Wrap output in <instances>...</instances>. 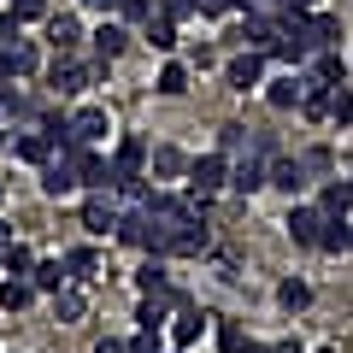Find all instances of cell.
<instances>
[{
	"instance_id": "52a82bcc",
	"label": "cell",
	"mask_w": 353,
	"mask_h": 353,
	"mask_svg": "<svg viewBox=\"0 0 353 353\" xmlns=\"http://www.w3.org/2000/svg\"><path fill=\"white\" fill-rule=\"evenodd\" d=\"M271 183V159L265 153H241V159H230V189L236 194H253Z\"/></svg>"
},
{
	"instance_id": "7bdbcfd3",
	"label": "cell",
	"mask_w": 353,
	"mask_h": 353,
	"mask_svg": "<svg viewBox=\"0 0 353 353\" xmlns=\"http://www.w3.org/2000/svg\"><path fill=\"white\" fill-rule=\"evenodd\" d=\"M94 353H130V341H112V336H106V341H101Z\"/></svg>"
},
{
	"instance_id": "8d00e7d4",
	"label": "cell",
	"mask_w": 353,
	"mask_h": 353,
	"mask_svg": "<svg viewBox=\"0 0 353 353\" xmlns=\"http://www.w3.org/2000/svg\"><path fill=\"white\" fill-rule=\"evenodd\" d=\"M224 12H248V0H201V18H224Z\"/></svg>"
},
{
	"instance_id": "8992f818",
	"label": "cell",
	"mask_w": 353,
	"mask_h": 353,
	"mask_svg": "<svg viewBox=\"0 0 353 353\" xmlns=\"http://www.w3.org/2000/svg\"><path fill=\"white\" fill-rule=\"evenodd\" d=\"M118 218H124V206L112 201V189H101V194H88V201H83V230H88V236H112Z\"/></svg>"
},
{
	"instance_id": "681fc988",
	"label": "cell",
	"mask_w": 353,
	"mask_h": 353,
	"mask_svg": "<svg viewBox=\"0 0 353 353\" xmlns=\"http://www.w3.org/2000/svg\"><path fill=\"white\" fill-rule=\"evenodd\" d=\"M0 148H6V118H0Z\"/></svg>"
},
{
	"instance_id": "ab89813d",
	"label": "cell",
	"mask_w": 353,
	"mask_h": 353,
	"mask_svg": "<svg viewBox=\"0 0 353 353\" xmlns=\"http://www.w3.org/2000/svg\"><path fill=\"white\" fill-rule=\"evenodd\" d=\"M301 159H306V171H312V176H330V165H336V159H330V148H312V153H301Z\"/></svg>"
},
{
	"instance_id": "db71d44e",
	"label": "cell",
	"mask_w": 353,
	"mask_h": 353,
	"mask_svg": "<svg viewBox=\"0 0 353 353\" xmlns=\"http://www.w3.org/2000/svg\"><path fill=\"white\" fill-rule=\"evenodd\" d=\"M171 353H183V347H171Z\"/></svg>"
},
{
	"instance_id": "7402d4cb",
	"label": "cell",
	"mask_w": 353,
	"mask_h": 353,
	"mask_svg": "<svg viewBox=\"0 0 353 353\" xmlns=\"http://www.w3.org/2000/svg\"><path fill=\"white\" fill-rule=\"evenodd\" d=\"M36 294H41V289H36L30 277H6V283H0V306H6V312H24Z\"/></svg>"
},
{
	"instance_id": "ffe728a7",
	"label": "cell",
	"mask_w": 353,
	"mask_h": 353,
	"mask_svg": "<svg viewBox=\"0 0 353 353\" xmlns=\"http://www.w3.org/2000/svg\"><path fill=\"white\" fill-rule=\"evenodd\" d=\"M318 212H324V218H347V212H353V189L330 176V183H324V194H318Z\"/></svg>"
},
{
	"instance_id": "83f0119b",
	"label": "cell",
	"mask_w": 353,
	"mask_h": 353,
	"mask_svg": "<svg viewBox=\"0 0 353 353\" xmlns=\"http://www.w3.org/2000/svg\"><path fill=\"white\" fill-rule=\"evenodd\" d=\"M277 306L283 312H306V306H312V283H301V277L277 283Z\"/></svg>"
},
{
	"instance_id": "b9f144b4",
	"label": "cell",
	"mask_w": 353,
	"mask_h": 353,
	"mask_svg": "<svg viewBox=\"0 0 353 353\" xmlns=\"http://www.w3.org/2000/svg\"><path fill=\"white\" fill-rule=\"evenodd\" d=\"M18 106H24V94H18V88H6V83H0V118H6V112H18Z\"/></svg>"
},
{
	"instance_id": "4dcf8cb0",
	"label": "cell",
	"mask_w": 353,
	"mask_h": 353,
	"mask_svg": "<svg viewBox=\"0 0 353 353\" xmlns=\"http://www.w3.org/2000/svg\"><path fill=\"white\" fill-rule=\"evenodd\" d=\"M0 271H12V277H30V271H36V253H30L24 241H12V248L0 253Z\"/></svg>"
},
{
	"instance_id": "74e56055",
	"label": "cell",
	"mask_w": 353,
	"mask_h": 353,
	"mask_svg": "<svg viewBox=\"0 0 353 353\" xmlns=\"http://www.w3.org/2000/svg\"><path fill=\"white\" fill-rule=\"evenodd\" d=\"M159 336H165V330H141V336L130 341V353H165V341H159Z\"/></svg>"
},
{
	"instance_id": "f35d334b",
	"label": "cell",
	"mask_w": 353,
	"mask_h": 353,
	"mask_svg": "<svg viewBox=\"0 0 353 353\" xmlns=\"http://www.w3.org/2000/svg\"><path fill=\"white\" fill-rule=\"evenodd\" d=\"M159 12L183 24V18H189V12H201V0H159Z\"/></svg>"
},
{
	"instance_id": "8fae6325",
	"label": "cell",
	"mask_w": 353,
	"mask_h": 353,
	"mask_svg": "<svg viewBox=\"0 0 353 353\" xmlns=\"http://www.w3.org/2000/svg\"><path fill=\"white\" fill-rule=\"evenodd\" d=\"M112 171H118V183H124V176H148V141H141V136H118Z\"/></svg>"
},
{
	"instance_id": "484cf974",
	"label": "cell",
	"mask_w": 353,
	"mask_h": 353,
	"mask_svg": "<svg viewBox=\"0 0 353 353\" xmlns=\"http://www.w3.org/2000/svg\"><path fill=\"white\" fill-rule=\"evenodd\" d=\"M318 248H324V253H347V248H353L347 218H324V230H318Z\"/></svg>"
},
{
	"instance_id": "44dd1931",
	"label": "cell",
	"mask_w": 353,
	"mask_h": 353,
	"mask_svg": "<svg viewBox=\"0 0 353 353\" xmlns=\"http://www.w3.org/2000/svg\"><path fill=\"white\" fill-rule=\"evenodd\" d=\"M301 94H306V77H283V83H271V88H265L271 112H289V106H301Z\"/></svg>"
},
{
	"instance_id": "60d3db41",
	"label": "cell",
	"mask_w": 353,
	"mask_h": 353,
	"mask_svg": "<svg viewBox=\"0 0 353 353\" xmlns=\"http://www.w3.org/2000/svg\"><path fill=\"white\" fill-rule=\"evenodd\" d=\"M18 30H24V24H18L12 12H0V48H12V41H18Z\"/></svg>"
},
{
	"instance_id": "7a4b0ae2",
	"label": "cell",
	"mask_w": 353,
	"mask_h": 353,
	"mask_svg": "<svg viewBox=\"0 0 353 353\" xmlns=\"http://www.w3.org/2000/svg\"><path fill=\"white\" fill-rule=\"evenodd\" d=\"M218 189H230V159L212 148V153H201V159H189V201L206 206Z\"/></svg>"
},
{
	"instance_id": "f907efd6",
	"label": "cell",
	"mask_w": 353,
	"mask_h": 353,
	"mask_svg": "<svg viewBox=\"0 0 353 353\" xmlns=\"http://www.w3.org/2000/svg\"><path fill=\"white\" fill-rule=\"evenodd\" d=\"M0 201H6V183H0Z\"/></svg>"
},
{
	"instance_id": "f6af8a7d",
	"label": "cell",
	"mask_w": 353,
	"mask_h": 353,
	"mask_svg": "<svg viewBox=\"0 0 353 353\" xmlns=\"http://www.w3.org/2000/svg\"><path fill=\"white\" fill-rule=\"evenodd\" d=\"M83 6H94V12H118V0H83Z\"/></svg>"
},
{
	"instance_id": "d6a6232c",
	"label": "cell",
	"mask_w": 353,
	"mask_h": 353,
	"mask_svg": "<svg viewBox=\"0 0 353 353\" xmlns=\"http://www.w3.org/2000/svg\"><path fill=\"white\" fill-rule=\"evenodd\" d=\"M330 118H336V124H353V88L347 83L330 88Z\"/></svg>"
},
{
	"instance_id": "ee69618b",
	"label": "cell",
	"mask_w": 353,
	"mask_h": 353,
	"mask_svg": "<svg viewBox=\"0 0 353 353\" xmlns=\"http://www.w3.org/2000/svg\"><path fill=\"white\" fill-rule=\"evenodd\" d=\"M248 6H259V12H283L289 0H248Z\"/></svg>"
},
{
	"instance_id": "1f68e13d",
	"label": "cell",
	"mask_w": 353,
	"mask_h": 353,
	"mask_svg": "<svg viewBox=\"0 0 353 353\" xmlns=\"http://www.w3.org/2000/svg\"><path fill=\"white\" fill-rule=\"evenodd\" d=\"M153 88H159V94H189V65H165L159 77H153Z\"/></svg>"
},
{
	"instance_id": "d4e9b609",
	"label": "cell",
	"mask_w": 353,
	"mask_h": 353,
	"mask_svg": "<svg viewBox=\"0 0 353 353\" xmlns=\"http://www.w3.org/2000/svg\"><path fill=\"white\" fill-rule=\"evenodd\" d=\"M65 271H71L77 283L101 277V253H94V248H88V241H83V248H71V253H65Z\"/></svg>"
},
{
	"instance_id": "2e32d148",
	"label": "cell",
	"mask_w": 353,
	"mask_h": 353,
	"mask_svg": "<svg viewBox=\"0 0 353 353\" xmlns=\"http://www.w3.org/2000/svg\"><path fill=\"white\" fill-rule=\"evenodd\" d=\"M201 330H206V318H201V312H189V306L176 301V318L165 324V336H171V347H194V341H201Z\"/></svg>"
},
{
	"instance_id": "e575fe53",
	"label": "cell",
	"mask_w": 353,
	"mask_h": 353,
	"mask_svg": "<svg viewBox=\"0 0 353 353\" xmlns=\"http://www.w3.org/2000/svg\"><path fill=\"white\" fill-rule=\"evenodd\" d=\"M118 12H124V24H148L159 12V0H118Z\"/></svg>"
},
{
	"instance_id": "ac0fdd59",
	"label": "cell",
	"mask_w": 353,
	"mask_h": 353,
	"mask_svg": "<svg viewBox=\"0 0 353 353\" xmlns=\"http://www.w3.org/2000/svg\"><path fill=\"white\" fill-rule=\"evenodd\" d=\"M318 230H324V212H318V206H294L289 212V236L301 241V248H318Z\"/></svg>"
},
{
	"instance_id": "f1b7e54d",
	"label": "cell",
	"mask_w": 353,
	"mask_h": 353,
	"mask_svg": "<svg viewBox=\"0 0 353 353\" xmlns=\"http://www.w3.org/2000/svg\"><path fill=\"white\" fill-rule=\"evenodd\" d=\"M6 59H12V77H36V71H41V53H36V41H24V36H18L12 48H6Z\"/></svg>"
},
{
	"instance_id": "9a60e30c",
	"label": "cell",
	"mask_w": 353,
	"mask_h": 353,
	"mask_svg": "<svg viewBox=\"0 0 353 353\" xmlns=\"http://www.w3.org/2000/svg\"><path fill=\"white\" fill-rule=\"evenodd\" d=\"M306 65H312V71H306V83H318V88H336V83H347V65H341V53H336V48H318Z\"/></svg>"
},
{
	"instance_id": "c3c4849f",
	"label": "cell",
	"mask_w": 353,
	"mask_h": 353,
	"mask_svg": "<svg viewBox=\"0 0 353 353\" xmlns=\"http://www.w3.org/2000/svg\"><path fill=\"white\" fill-rule=\"evenodd\" d=\"M289 6H306V12H312V6H324V0H289Z\"/></svg>"
},
{
	"instance_id": "cb8c5ba5",
	"label": "cell",
	"mask_w": 353,
	"mask_h": 353,
	"mask_svg": "<svg viewBox=\"0 0 353 353\" xmlns=\"http://www.w3.org/2000/svg\"><path fill=\"white\" fill-rule=\"evenodd\" d=\"M12 153H18L24 165H48V159H53V136H48V130H41V136H18Z\"/></svg>"
},
{
	"instance_id": "f5cc1de1",
	"label": "cell",
	"mask_w": 353,
	"mask_h": 353,
	"mask_svg": "<svg viewBox=\"0 0 353 353\" xmlns=\"http://www.w3.org/2000/svg\"><path fill=\"white\" fill-rule=\"evenodd\" d=\"M347 189H353V176H347Z\"/></svg>"
},
{
	"instance_id": "816d5d0a",
	"label": "cell",
	"mask_w": 353,
	"mask_h": 353,
	"mask_svg": "<svg viewBox=\"0 0 353 353\" xmlns=\"http://www.w3.org/2000/svg\"><path fill=\"white\" fill-rule=\"evenodd\" d=\"M318 353H336V347H318Z\"/></svg>"
},
{
	"instance_id": "9c48e42d",
	"label": "cell",
	"mask_w": 353,
	"mask_h": 353,
	"mask_svg": "<svg viewBox=\"0 0 353 353\" xmlns=\"http://www.w3.org/2000/svg\"><path fill=\"white\" fill-rule=\"evenodd\" d=\"M88 41H94V59H118V53L130 48V24H118V18L106 12L101 24L88 30Z\"/></svg>"
},
{
	"instance_id": "3957f363",
	"label": "cell",
	"mask_w": 353,
	"mask_h": 353,
	"mask_svg": "<svg viewBox=\"0 0 353 353\" xmlns=\"http://www.w3.org/2000/svg\"><path fill=\"white\" fill-rule=\"evenodd\" d=\"M283 12H259V6H248V18L236 24V41H248V48H259V53H277L283 48Z\"/></svg>"
},
{
	"instance_id": "f546056e",
	"label": "cell",
	"mask_w": 353,
	"mask_h": 353,
	"mask_svg": "<svg viewBox=\"0 0 353 353\" xmlns=\"http://www.w3.org/2000/svg\"><path fill=\"white\" fill-rule=\"evenodd\" d=\"M141 36H148V41H153V48H159V53H171V48H176V18L153 12L148 24H141Z\"/></svg>"
},
{
	"instance_id": "603a6c76",
	"label": "cell",
	"mask_w": 353,
	"mask_h": 353,
	"mask_svg": "<svg viewBox=\"0 0 353 353\" xmlns=\"http://www.w3.org/2000/svg\"><path fill=\"white\" fill-rule=\"evenodd\" d=\"M136 289H141V294H165V289H171V283H165V253H148V259H141Z\"/></svg>"
},
{
	"instance_id": "277c9868",
	"label": "cell",
	"mask_w": 353,
	"mask_h": 353,
	"mask_svg": "<svg viewBox=\"0 0 353 353\" xmlns=\"http://www.w3.org/2000/svg\"><path fill=\"white\" fill-rule=\"evenodd\" d=\"M83 189V176H77V148H53V159L41 165V194L48 201H65V194Z\"/></svg>"
},
{
	"instance_id": "bcb514c9",
	"label": "cell",
	"mask_w": 353,
	"mask_h": 353,
	"mask_svg": "<svg viewBox=\"0 0 353 353\" xmlns=\"http://www.w3.org/2000/svg\"><path fill=\"white\" fill-rule=\"evenodd\" d=\"M6 248H12V224H0V253H6Z\"/></svg>"
},
{
	"instance_id": "7c38bea8",
	"label": "cell",
	"mask_w": 353,
	"mask_h": 353,
	"mask_svg": "<svg viewBox=\"0 0 353 353\" xmlns=\"http://www.w3.org/2000/svg\"><path fill=\"white\" fill-rule=\"evenodd\" d=\"M88 30H83V18L77 12H48V48L53 53H77V41H83Z\"/></svg>"
},
{
	"instance_id": "7dc6e473",
	"label": "cell",
	"mask_w": 353,
	"mask_h": 353,
	"mask_svg": "<svg viewBox=\"0 0 353 353\" xmlns=\"http://www.w3.org/2000/svg\"><path fill=\"white\" fill-rule=\"evenodd\" d=\"M271 353H301V341H277V347H271Z\"/></svg>"
},
{
	"instance_id": "30bf717a",
	"label": "cell",
	"mask_w": 353,
	"mask_h": 353,
	"mask_svg": "<svg viewBox=\"0 0 353 353\" xmlns=\"http://www.w3.org/2000/svg\"><path fill=\"white\" fill-rule=\"evenodd\" d=\"M265 59H271V53H259V48H248V53H236V59H230V88H241V94H248V88H259L265 83Z\"/></svg>"
},
{
	"instance_id": "6da1fadb",
	"label": "cell",
	"mask_w": 353,
	"mask_h": 353,
	"mask_svg": "<svg viewBox=\"0 0 353 353\" xmlns=\"http://www.w3.org/2000/svg\"><path fill=\"white\" fill-rule=\"evenodd\" d=\"M106 65H112V59H94V65H88V59H77V53H53L48 88H53V94H83L88 83H101V77H106Z\"/></svg>"
},
{
	"instance_id": "e0dca14e",
	"label": "cell",
	"mask_w": 353,
	"mask_h": 353,
	"mask_svg": "<svg viewBox=\"0 0 353 353\" xmlns=\"http://www.w3.org/2000/svg\"><path fill=\"white\" fill-rule=\"evenodd\" d=\"M306 183H312L306 159H271V189H283V194H301Z\"/></svg>"
},
{
	"instance_id": "836d02e7",
	"label": "cell",
	"mask_w": 353,
	"mask_h": 353,
	"mask_svg": "<svg viewBox=\"0 0 353 353\" xmlns=\"http://www.w3.org/2000/svg\"><path fill=\"white\" fill-rule=\"evenodd\" d=\"M218 353H248V330L224 318V324H218Z\"/></svg>"
},
{
	"instance_id": "4fadbf2b",
	"label": "cell",
	"mask_w": 353,
	"mask_h": 353,
	"mask_svg": "<svg viewBox=\"0 0 353 353\" xmlns=\"http://www.w3.org/2000/svg\"><path fill=\"white\" fill-rule=\"evenodd\" d=\"M148 176L153 183H171V176H189V153L171 148V141H159V148L148 153Z\"/></svg>"
},
{
	"instance_id": "d6986e66",
	"label": "cell",
	"mask_w": 353,
	"mask_h": 353,
	"mask_svg": "<svg viewBox=\"0 0 353 353\" xmlns=\"http://www.w3.org/2000/svg\"><path fill=\"white\" fill-rule=\"evenodd\" d=\"M218 153H224V159L259 153V136H248V124H224V130H218Z\"/></svg>"
},
{
	"instance_id": "5bb4252c",
	"label": "cell",
	"mask_w": 353,
	"mask_h": 353,
	"mask_svg": "<svg viewBox=\"0 0 353 353\" xmlns=\"http://www.w3.org/2000/svg\"><path fill=\"white\" fill-rule=\"evenodd\" d=\"M53 301V318H59V324H83V312H88V294H83V283H59V289L48 294Z\"/></svg>"
},
{
	"instance_id": "11a10c76",
	"label": "cell",
	"mask_w": 353,
	"mask_h": 353,
	"mask_svg": "<svg viewBox=\"0 0 353 353\" xmlns=\"http://www.w3.org/2000/svg\"><path fill=\"white\" fill-rule=\"evenodd\" d=\"M347 230H353V224H347Z\"/></svg>"
},
{
	"instance_id": "d590c367",
	"label": "cell",
	"mask_w": 353,
	"mask_h": 353,
	"mask_svg": "<svg viewBox=\"0 0 353 353\" xmlns=\"http://www.w3.org/2000/svg\"><path fill=\"white\" fill-rule=\"evenodd\" d=\"M12 18L18 24H36V18H48V0H12Z\"/></svg>"
},
{
	"instance_id": "ba28073f",
	"label": "cell",
	"mask_w": 353,
	"mask_h": 353,
	"mask_svg": "<svg viewBox=\"0 0 353 353\" xmlns=\"http://www.w3.org/2000/svg\"><path fill=\"white\" fill-rule=\"evenodd\" d=\"M206 248H212V230H206L201 212H189L183 224L171 230V253H183V259H194V253H206Z\"/></svg>"
},
{
	"instance_id": "5b68a950",
	"label": "cell",
	"mask_w": 353,
	"mask_h": 353,
	"mask_svg": "<svg viewBox=\"0 0 353 353\" xmlns=\"http://www.w3.org/2000/svg\"><path fill=\"white\" fill-rule=\"evenodd\" d=\"M106 130H112L106 106H77V112L65 118V141H59V148H77V141H101Z\"/></svg>"
},
{
	"instance_id": "4316f807",
	"label": "cell",
	"mask_w": 353,
	"mask_h": 353,
	"mask_svg": "<svg viewBox=\"0 0 353 353\" xmlns=\"http://www.w3.org/2000/svg\"><path fill=\"white\" fill-rule=\"evenodd\" d=\"M30 283H36L41 294H53L59 283H71V271H65V259H36V271H30Z\"/></svg>"
}]
</instances>
